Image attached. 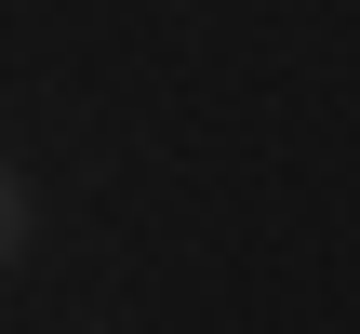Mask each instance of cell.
I'll use <instances>...</instances> for the list:
<instances>
[{"instance_id": "1", "label": "cell", "mask_w": 360, "mask_h": 334, "mask_svg": "<svg viewBox=\"0 0 360 334\" xmlns=\"http://www.w3.org/2000/svg\"><path fill=\"white\" fill-rule=\"evenodd\" d=\"M13 241H27V201H13V174H0V268H13Z\"/></svg>"}]
</instances>
